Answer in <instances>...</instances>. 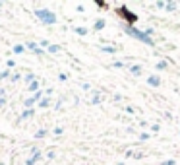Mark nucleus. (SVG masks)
I'll return each mask as SVG.
<instances>
[{
  "mask_svg": "<svg viewBox=\"0 0 180 165\" xmlns=\"http://www.w3.org/2000/svg\"><path fill=\"white\" fill-rule=\"evenodd\" d=\"M35 14H37V18H41L45 23H54L56 22L54 14H51V12H47V10H35Z\"/></svg>",
  "mask_w": 180,
  "mask_h": 165,
  "instance_id": "obj_1",
  "label": "nucleus"
},
{
  "mask_svg": "<svg viewBox=\"0 0 180 165\" xmlns=\"http://www.w3.org/2000/svg\"><path fill=\"white\" fill-rule=\"evenodd\" d=\"M128 33H132V35H136V37H139V39H143V41H145V43H153V41H151V39H149L147 35H143V33H139V31H136V29H132V27H128Z\"/></svg>",
  "mask_w": 180,
  "mask_h": 165,
  "instance_id": "obj_2",
  "label": "nucleus"
},
{
  "mask_svg": "<svg viewBox=\"0 0 180 165\" xmlns=\"http://www.w3.org/2000/svg\"><path fill=\"white\" fill-rule=\"evenodd\" d=\"M37 88H39V84H37V82H31V86H29V89H31V91H37Z\"/></svg>",
  "mask_w": 180,
  "mask_h": 165,
  "instance_id": "obj_3",
  "label": "nucleus"
},
{
  "mask_svg": "<svg viewBox=\"0 0 180 165\" xmlns=\"http://www.w3.org/2000/svg\"><path fill=\"white\" fill-rule=\"evenodd\" d=\"M45 134H47V132H45V130H39V132H37V134H35V136H37V138H43Z\"/></svg>",
  "mask_w": 180,
  "mask_h": 165,
  "instance_id": "obj_4",
  "label": "nucleus"
},
{
  "mask_svg": "<svg viewBox=\"0 0 180 165\" xmlns=\"http://www.w3.org/2000/svg\"><path fill=\"white\" fill-rule=\"evenodd\" d=\"M27 117H31V111H25V113L21 115V119H27Z\"/></svg>",
  "mask_w": 180,
  "mask_h": 165,
  "instance_id": "obj_5",
  "label": "nucleus"
}]
</instances>
